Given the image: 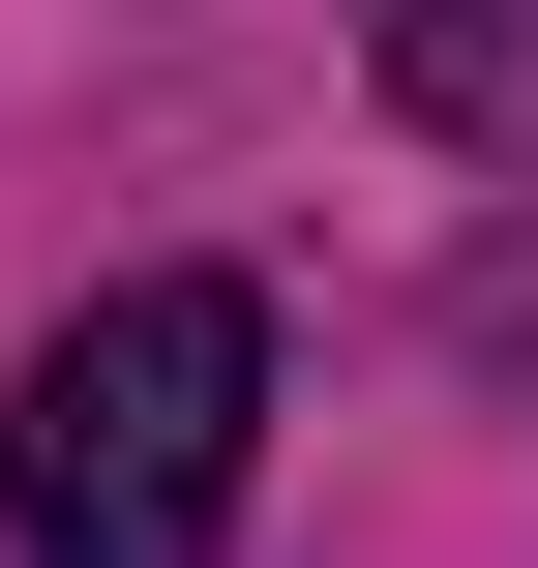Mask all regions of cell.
<instances>
[{
    "label": "cell",
    "instance_id": "7a4b0ae2",
    "mask_svg": "<svg viewBox=\"0 0 538 568\" xmlns=\"http://www.w3.org/2000/svg\"><path fill=\"white\" fill-rule=\"evenodd\" d=\"M389 120L419 150H509L538 120V0H389Z\"/></svg>",
    "mask_w": 538,
    "mask_h": 568
},
{
    "label": "cell",
    "instance_id": "6da1fadb",
    "mask_svg": "<svg viewBox=\"0 0 538 568\" xmlns=\"http://www.w3.org/2000/svg\"><path fill=\"white\" fill-rule=\"evenodd\" d=\"M240 479H270V300L240 270H120L30 329V389H0L30 568H240Z\"/></svg>",
    "mask_w": 538,
    "mask_h": 568
}]
</instances>
